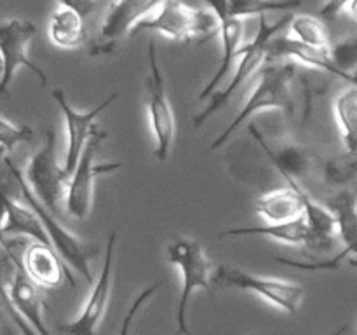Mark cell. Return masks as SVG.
Listing matches in <instances>:
<instances>
[{
  "mask_svg": "<svg viewBox=\"0 0 357 335\" xmlns=\"http://www.w3.org/2000/svg\"><path fill=\"white\" fill-rule=\"evenodd\" d=\"M349 260V264H351V267L354 269V271L357 272V253L356 255H349V257H345Z\"/></svg>",
  "mask_w": 357,
  "mask_h": 335,
  "instance_id": "cell-36",
  "label": "cell"
},
{
  "mask_svg": "<svg viewBox=\"0 0 357 335\" xmlns=\"http://www.w3.org/2000/svg\"><path fill=\"white\" fill-rule=\"evenodd\" d=\"M0 313H2V304H0Z\"/></svg>",
  "mask_w": 357,
  "mask_h": 335,
  "instance_id": "cell-39",
  "label": "cell"
},
{
  "mask_svg": "<svg viewBox=\"0 0 357 335\" xmlns=\"http://www.w3.org/2000/svg\"><path fill=\"white\" fill-rule=\"evenodd\" d=\"M107 138V133L96 131L91 135L87 140L86 147L82 150L79 163H77L75 170L68 177L66 181V192H65V209L68 215H72L77 220H86L93 211V199H94V180L96 177L105 173H112L122 168V163H100L96 161V152L103 140Z\"/></svg>",
  "mask_w": 357,
  "mask_h": 335,
  "instance_id": "cell-7",
  "label": "cell"
},
{
  "mask_svg": "<svg viewBox=\"0 0 357 335\" xmlns=\"http://www.w3.org/2000/svg\"><path fill=\"white\" fill-rule=\"evenodd\" d=\"M211 285L213 290H243V292L257 293L258 297L289 316L298 314L305 297V290L298 283L255 274L246 269L229 264H222L213 269Z\"/></svg>",
  "mask_w": 357,
  "mask_h": 335,
  "instance_id": "cell-5",
  "label": "cell"
},
{
  "mask_svg": "<svg viewBox=\"0 0 357 335\" xmlns=\"http://www.w3.org/2000/svg\"><path fill=\"white\" fill-rule=\"evenodd\" d=\"M143 31H155L171 40L204 44L220 34V21L208 7L194 9L181 0H166L129 35L135 37Z\"/></svg>",
  "mask_w": 357,
  "mask_h": 335,
  "instance_id": "cell-3",
  "label": "cell"
},
{
  "mask_svg": "<svg viewBox=\"0 0 357 335\" xmlns=\"http://www.w3.org/2000/svg\"><path fill=\"white\" fill-rule=\"evenodd\" d=\"M166 260L181 272V295L178 300L176 323L178 334L192 335L187 321V309L195 290H206L213 295L211 272L213 265L201 243L190 237H178L167 243Z\"/></svg>",
  "mask_w": 357,
  "mask_h": 335,
  "instance_id": "cell-6",
  "label": "cell"
},
{
  "mask_svg": "<svg viewBox=\"0 0 357 335\" xmlns=\"http://www.w3.org/2000/svg\"><path fill=\"white\" fill-rule=\"evenodd\" d=\"M291 16L293 14H282L275 23H268L265 16H258V30L257 34H255L253 40L248 42L246 45H243V47L239 49V52H237V59H239V61H237L234 77L223 89L215 91V93L209 96V103L206 105L201 112H197V114L194 115L192 124H194L195 129L202 128L216 112H220L223 107H227V103L232 100L236 91L239 89L243 84H246L255 73L260 72V68L265 65V61H267L268 42H271L275 35L281 34L284 28H288Z\"/></svg>",
  "mask_w": 357,
  "mask_h": 335,
  "instance_id": "cell-2",
  "label": "cell"
},
{
  "mask_svg": "<svg viewBox=\"0 0 357 335\" xmlns=\"http://www.w3.org/2000/svg\"><path fill=\"white\" fill-rule=\"evenodd\" d=\"M21 265H23L28 278L37 286L54 290L65 285L66 281L72 286L75 285V279L70 274L66 264L56 253L51 244L31 243L24 250Z\"/></svg>",
  "mask_w": 357,
  "mask_h": 335,
  "instance_id": "cell-16",
  "label": "cell"
},
{
  "mask_svg": "<svg viewBox=\"0 0 357 335\" xmlns=\"http://www.w3.org/2000/svg\"><path fill=\"white\" fill-rule=\"evenodd\" d=\"M286 187L267 192L255 204V211L267 223H282L303 216L307 206L314 201L298 181L289 177H282Z\"/></svg>",
  "mask_w": 357,
  "mask_h": 335,
  "instance_id": "cell-15",
  "label": "cell"
},
{
  "mask_svg": "<svg viewBox=\"0 0 357 335\" xmlns=\"http://www.w3.org/2000/svg\"><path fill=\"white\" fill-rule=\"evenodd\" d=\"M351 2V0H324L323 6L319 9L321 20L324 21H335L342 14V10H345V6Z\"/></svg>",
  "mask_w": 357,
  "mask_h": 335,
  "instance_id": "cell-32",
  "label": "cell"
},
{
  "mask_svg": "<svg viewBox=\"0 0 357 335\" xmlns=\"http://www.w3.org/2000/svg\"><path fill=\"white\" fill-rule=\"evenodd\" d=\"M345 10L349 13V16L356 17V20H357V0H351V2L345 6Z\"/></svg>",
  "mask_w": 357,
  "mask_h": 335,
  "instance_id": "cell-34",
  "label": "cell"
},
{
  "mask_svg": "<svg viewBox=\"0 0 357 335\" xmlns=\"http://www.w3.org/2000/svg\"><path fill=\"white\" fill-rule=\"evenodd\" d=\"M220 237H268L278 243L291 244V246H312V236H310L309 225L305 218L291 220L282 223H267V225H250V227H232L223 232Z\"/></svg>",
  "mask_w": 357,
  "mask_h": 335,
  "instance_id": "cell-19",
  "label": "cell"
},
{
  "mask_svg": "<svg viewBox=\"0 0 357 335\" xmlns=\"http://www.w3.org/2000/svg\"><path fill=\"white\" fill-rule=\"evenodd\" d=\"M289 37L316 49H330V35L323 20L310 14H293L288 24Z\"/></svg>",
  "mask_w": 357,
  "mask_h": 335,
  "instance_id": "cell-25",
  "label": "cell"
},
{
  "mask_svg": "<svg viewBox=\"0 0 357 335\" xmlns=\"http://www.w3.org/2000/svg\"><path fill=\"white\" fill-rule=\"evenodd\" d=\"M330 59L340 79L351 84L354 80V73H357V37L344 38L330 45Z\"/></svg>",
  "mask_w": 357,
  "mask_h": 335,
  "instance_id": "cell-27",
  "label": "cell"
},
{
  "mask_svg": "<svg viewBox=\"0 0 357 335\" xmlns=\"http://www.w3.org/2000/svg\"><path fill=\"white\" fill-rule=\"evenodd\" d=\"M253 335H258V334H253Z\"/></svg>",
  "mask_w": 357,
  "mask_h": 335,
  "instance_id": "cell-41",
  "label": "cell"
},
{
  "mask_svg": "<svg viewBox=\"0 0 357 335\" xmlns=\"http://www.w3.org/2000/svg\"><path fill=\"white\" fill-rule=\"evenodd\" d=\"M275 59H293V61L310 66V68L340 77L330 59V49L310 47V45L295 40L289 35H275L268 42L267 61H275Z\"/></svg>",
  "mask_w": 357,
  "mask_h": 335,
  "instance_id": "cell-18",
  "label": "cell"
},
{
  "mask_svg": "<svg viewBox=\"0 0 357 335\" xmlns=\"http://www.w3.org/2000/svg\"><path fill=\"white\" fill-rule=\"evenodd\" d=\"M295 73L296 68L293 61H265V65L258 72V79L246 103L243 105L239 114L230 121V124L213 140L209 150H216L225 145L230 136L258 112L282 110L284 114L291 115L295 112V100H293L291 91Z\"/></svg>",
  "mask_w": 357,
  "mask_h": 335,
  "instance_id": "cell-1",
  "label": "cell"
},
{
  "mask_svg": "<svg viewBox=\"0 0 357 335\" xmlns=\"http://www.w3.org/2000/svg\"><path fill=\"white\" fill-rule=\"evenodd\" d=\"M117 96L119 94L114 93L108 98H105V100L101 101V103H98L94 108H89V110H77V108H73L72 105H70L65 91L59 89V87L51 91V98L54 100V103L58 105L59 110H61L63 114V119H65L66 152L61 166L63 170H65L66 177H70L72 171L75 170L87 140H89L91 135L98 129L96 119L100 117L101 112L107 110V108L117 100Z\"/></svg>",
  "mask_w": 357,
  "mask_h": 335,
  "instance_id": "cell-11",
  "label": "cell"
},
{
  "mask_svg": "<svg viewBox=\"0 0 357 335\" xmlns=\"http://www.w3.org/2000/svg\"><path fill=\"white\" fill-rule=\"evenodd\" d=\"M166 0H114L101 23V38L117 42L150 16Z\"/></svg>",
  "mask_w": 357,
  "mask_h": 335,
  "instance_id": "cell-17",
  "label": "cell"
},
{
  "mask_svg": "<svg viewBox=\"0 0 357 335\" xmlns=\"http://www.w3.org/2000/svg\"><path fill=\"white\" fill-rule=\"evenodd\" d=\"M7 299L17 314L40 335H51L44 320L45 302L38 293L37 285L31 281L21 265V258H16L14 271L6 285Z\"/></svg>",
  "mask_w": 357,
  "mask_h": 335,
  "instance_id": "cell-14",
  "label": "cell"
},
{
  "mask_svg": "<svg viewBox=\"0 0 357 335\" xmlns=\"http://www.w3.org/2000/svg\"><path fill=\"white\" fill-rule=\"evenodd\" d=\"M0 335H20V332L16 330V327H14V328L3 327V330L0 332Z\"/></svg>",
  "mask_w": 357,
  "mask_h": 335,
  "instance_id": "cell-35",
  "label": "cell"
},
{
  "mask_svg": "<svg viewBox=\"0 0 357 335\" xmlns=\"http://www.w3.org/2000/svg\"><path fill=\"white\" fill-rule=\"evenodd\" d=\"M2 68H3V61H2V54H0V73H2Z\"/></svg>",
  "mask_w": 357,
  "mask_h": 335,
  "instance_id": "cell-38",
  "label": "cell"
},
{
  "mask_svg": "<svg viewBox=\"0 0 357 335\" xmlns=\"http://www.w3.org/2000/svg\"><path fill=\"white\" fill-rule=\"evenodd\" d=\"M149 56V79H146V114L149 124L152 129L155 147L153 154L160 163L167 161L171 149H173L174 133H176V119H174L173 107L167 100L166 80L160 73L159 61H157L155 42H150L146 47Z\"/></svg>",
  "mask_w": 357,
  "mask_h": 335,
  "instance_id": "cell-9",
  "label": "cell"
},
{
  "mask_svg": "<svg viewBox=\"0 0 357 335\" xmlns=\"http://www.w3.org/2000/svg\"><path fill=\"white\" fill-rule=\"evenodd\" d=\"M160 286H164V281L153 283V285L146 286L145 290H142V292H139L138 295H136V299L132 300V304H131V306H129V309H128V313H126V316L122 318L121 328H119V335H129L132 323H135V320H136V314H138L139 309H142V307L145 306L146 300L152 299V297L155 295L157 292H159Z\"/></svg>",
  "mask_w": 357,
  "mask_h": 335,
  "instance_id": "cell-30",
  "label": "cell"
},
{
  "mask_svg": "<svg viewBox=\"0 0 357 335\" xmlns=\"http://www.w3.org/2000/svg\"><path fill=\"white\" fill-rule=\"evenodd\" d=\"M9 237H28L33 239V243L49 244L44 227L33 209L28 204L17 202L10 195L7 199V215L3 223V239Z\"/></svg>",
  "mask_w": 357,
  "mask_h": 335,
  "instance_id": "cell-22",
  "label": "cell"
},
{
  "mask_svg": "<svg viewBox=\"0 0 357 335\" xmlns=\"http://www.w3.org/2000/svg\"><path fill=\"white\" fill-rule=\"evenodd\" d=\"M3 163L9 168L10 177L16 181L17 188H20L21 195H23L24 204L30 206L35 211V215L38 216V220H40L42 227H44L45 230V236H47L49 239V244L54 248L56 253L61 257V260L65 262L70 269L79 272L89 285H93L94 278L93 272H91V258L96 255V248L91 246L89 243L82 241L80 237H77L72 230H68L61 222H59L58 216L52 215L51 211H47V209L38 202V199L35 198L33 192L30 191V187H28L26 181H24L23 171L10 161L9 156L3 157Z\"/></svg>",
  "mask_w": 357,
  "mask_h": 335,
  "instance_id": "cell-4",
  "label": "cell"
},
{
  "mask_svg": "<svg viewBox=\"0 0 357 335\" xmlns=\"http://www.w3.org/2000/svg\"><path fill=\"white\" fill-rule=\"evenodd\" d=\"M248 129H250L253 140L264 150L265 156L271 159L272 166L278 170V173L281 177H289L293 180H296V178H303L309 174L310 168H312V157H310V154L305 149H302L298 145H282L274 150L265 142V138L258 131L257 126L250 124Z\"/></svg>",
  "mask_w": 357,
  "mask_h": 335,
  "instance_id": "cell-20",
  "label": "cell"
},
{
  "mask_svg": "<svg viewBox=\"0 0 357 335\" xmlns=\"http://www.w3.org/2000/svg\"><path fill=\"white\" fill-rule=\"evenodd\" d=\"M302 6V0H229L227 13L232 17L265 16L268 13L291 14L293 10Z\"/></svg>",
  "mask_w": 357,
  "mask_h": 335,
  "instance_id": "cell-26",
  "label": "cell"
},
{
  "mask_svg": "<svg viewBox=\"0 0 357 335\" xmlns=\"http://www.w3.org/2000/svg\"><path fill=\"white\" fill-rule=\"evenodd\" d=\"M37 35V27L28 20L3 17L0 20V54L3 68L0 73V100L9 96L10 84L17 70L26 68L40 79L42 86H47V75L28 58V47L31 38Z\"/></svg>",
  "mask_w": 357,
  "mask_h": 335,
  "instance_id": "cell-10",
  "label": "cell"
},
{
  "mask_svg": "<svg viewBox=\"0 0 357 335\" xmlns=\"http://www.w3.org/2000/svg\"><path fill=\"white\" fill-rule=\"evenodd\" d=\"M23 177L30 191L42 206L52 215L59 216L61 202L65 201L66 177L65 170L56 156V136L49 129L44 145L35 150L23 171Z\"/></svg>",
  "mask_w": 357,
  "mask_h": 335,
  "instance_id": "cell-8",
  "label": "cell"
},
{
  "mask_svg": "<svg viewBox=\"0 0 357 335\" xmlns=\"http://www.w3.org/2000/svg\"><path fill=\"white\" fill-rule=\"evenodd\" d=\"M324 178L333 187H340L344 191L349 184L357 178V154H342L328 161L324 168Z\"/></svg>",
  "mask_w": 357,
  "mask_h": 335,
  "instance_id": "cell-28",
  "label": "cell"
},
{
  "mask_svg": "<svg viewBox=\"0 0 357 335\" xmlns=\"http://www.w3.org/2000/svg\"><path fill=\"white\" fill-rule=\"evenodd\" d=\"M356 79H357V73H356Z\"/></svg>",
  "mask_w": 357,
  "mask_h": 335,
  "instance_id": "cell-40",
  "label": "cell"
},
{
  "mask_svg": "<svg viewBox=\"0 0 357 335\" xmlns=\"http://www.w3.org/2000/svg\"><path fill=\"white\" fill-rule=\"evenodd\" d=\"M333 114L340 129L345 152L357 154V79L351 86L337 94L333 101Z\"/></svg>",
  "mask_w": 357,
  "mask_h": 335,
  "instance_id": "cell-24",
  "label": "cell"
},
{
  "mask_svg": "<svg viewBox=\"0 0 357 335\" xmlns=\"http://www.w3.org/2000/svg\"><path fill=\"white\" fill-rule=\"evenodd\" d=\"M227 2L229 0H206L208 9L218 16L220 20V37H222V61H220L218 70L215 75L211 77L208 84L202 87L199 93V101L209 100L215 91H218L220 84L225 80L232 70L234 61L237 59V52L241 49V40H243V31H244V20L239 17H232L227 13Z\"/></svg>",
  "mask_w": 357,
  "mask_h": 335,
  "instance_id": "cell-13",
  "label": "cell"
},
{
  "mask_svg": "<svg viewBox=\"0 0 357 335\" xmlns=\"http://www.w3.org/2000/svg\"><path fill=\"white\" fill-rule=\"evenodd\" d=\"M115 246H117V230L108 236L107 251H105L103 267L96 281L91 285V292L80 309L79 316L70 323L59 327L65 335H96L105 314H107L108 304L112 295V276H114V258Z\"/></svg>",
  "mask_w": 357,
  "mask_h": 335,
  "instance_id": "cell-12",
  "label": "cell"
},
{
  "mask_svg": "<svg viewBox=\"0 0 357 335\" xmlns=\"http://www.w3.org/2000/svg\"><path fill=\"white\" fill-rule=\"evenodd\" d=\"M345 330H347V327H342V328H338V330H335L333 334H330V335H342V334H345Z\"/></svg>",
  "mask_w": 357,
  "mask_h": 335,
  "instance_id": "cell-37",
  "label": "cell"
},
{
  "mask_svg": "<svg viewBox=\"0 0 357 335\" xmlns=\"http://www.w3.org/2000/svg\"><path fill=\"white\" fill-rule=\"evenodd\" d=\"M58 6L73 9L86 20L96 10V0H58Z\"/></svg>",
  "mask_w": 357,
  "mask_h": 335,
  "instance_id": "cell-33",
  "label": "cell"
},
{
  "mask_svg": "<svg viewBox=\"0 0 357 335\" xmlns=\"http://www.w3.org/2000/svg\"><path fill=\"white\" fill-rule=\"evenodd\" d=\"M0 304H2V307L6 309V313L9 314V318L13 320L14 327H16V330L20 332V335H40L38 332H35L33 328H31L30 325H28L26 321H24L23 318L16 313V311H14L13 306H10L9 299H7V293H6V285H0Z\"/></svg>",
  "mask_w": 357,
  "mask_h": 335,
  "instance_id": "cell-31",
  "label": "cell"
},
{
  "mask_svg": "<svg viewBox=\"0 0 357 335\" xmlns=\"http://www.w3.org/2000/svg\"><path fill=\"white\" fill-rule=\"evenodd\" d=\"M330 211L337 220V236L344 243L342 255L357 253V195L351 188H344L330 201Z\"/></svg>",
  "mask_w": 357,
  "mask_h": 335,
  "instance_id": "cell-21",
  "label": "cell"
},
{
  "mask_svg": "<svg viewBox=\"0 0 357 335\" xmlns=\"http://www.w3.org/2000/svg\"><path fill=\"white\" fill-rule=\"evenodd\" d=\"M49 38L56 47L75 49L80 47L86 40V27L84 17L68 7L58 6L51 14L47 24Z\"/></svg>",
  "mask_w": 357,
  "mask_h": 335,
  "instance_id": "cell-23",
  "label": "cell"
},
{
  "mask_svg": "<svg viewBox=\"0 0 357 335\" xmlns=\"http://www.w3.org/2000/svg\"><path fill=\"white\" fill-rule=\"evenodd\" d=\"M35 133L30 126H16L0 115V154H10L17 145L30 143Z\"/></svg>",
  "mask_w": 357,
  "mask_h": 335,
  "instance_id": "cell-29",
  "label": "cell"
}]
</instances>
